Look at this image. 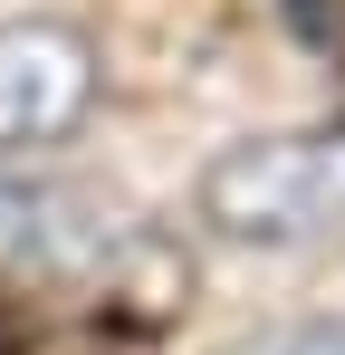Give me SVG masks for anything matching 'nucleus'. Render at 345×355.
<instances>
[{
    "mask_svg": "<svg viewBox=\"0 0 345 355\" xmlns=\"http://www.w3.org/2000/svg\"><path fill=\"white\" fill-rule=\"evenodd\" d=\"M96 39L77 19H0V164L48 154L96 116Z\"/></svg>",
    "mask_w": 345,
    "mask_h": 355,
    "instance_id": "obj_2",
    "label": "nucleus"
},
{
    "mask_svg": "<svg viewBox=\"0 0 345 355\" xmlns=\"http://www.w3.org/2000/svg\"><path fill=\"white\" fill-rule=\"evenodd\" d=\"M192 211L221 250H307L345 231V125L240 135L192 173Z\"/></svg>",
    "mask_w": 345,
    "mask_h": 355,
    "instance_id": "obj_1",
    "label": "nucleus"
},
{
    "mask_svg": "<svg viewBox=\"0 0 345 355\" xmlns=\"http://www.w3.org/2000/svg\"><path fill=\"white\" fill-rule=\"evenodd\" d=\"M240 355H345V307L297 317V327H269V336H249Z\"/></svg>",
    "mask_w": 345,
    "mask_h": 355,
    "instance_id": "obj_3",
    "label": "nucleus"
}]
</instances>
